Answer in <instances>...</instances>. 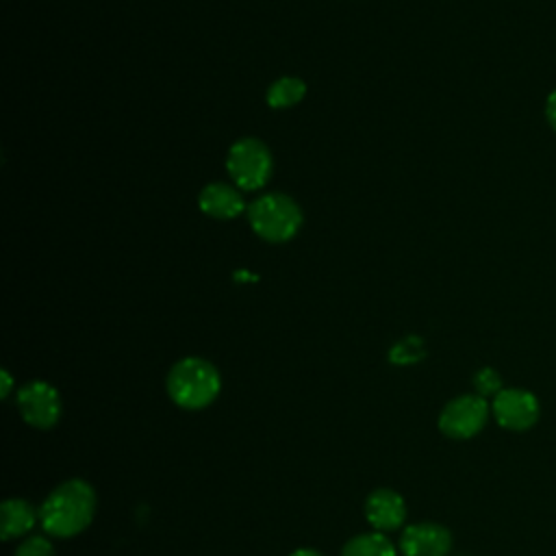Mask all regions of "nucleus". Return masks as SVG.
<instances>
[{
	"instance_id": "nucleus-1",
	"label": "nucleus",
	"mask_w": 556,
	"mask_h": 556,
	"mask_svg": "<svg viewBox=\"0 0 556 556\" xmlns=\"http://www.w3.org/2000/svg\"><path fill=\"white\" fill-rule=\"evenodd\" d=\"M96 508L93 486L83 478H70L46 495L39 506V523L52 539H74L91 526Z\"/></svg>"
},
{
	"instance_id": "nucleus-2",
	"label": "nucleus",
	"mask_w": 556,
	"mask_h": 556,
	"mask_svg": "<svg viewBox=\"0 0 556 556\" xmlns=\"http://www.w3.org/2000/svg\"><path fill=\"white\" fill-rule=\"evenodd\" d=\"M165 389L178 408L202 410L217 400L222 376L211 361L202 356H185L167 371Z\"/></svg>"
},
{
	"instance_id": "nucleus-3",
	"label": "nucleus",
	"mask_w": 556,
	"mask_h": 556,
	"mask_svg": "<svg viewBox=\"0 0 556 556\" xmlns=\"http://www.w3.org/2000/svg\"><path fill=\"white\" fill-rule=\"evenodd\" d=\"M250 228L269 243L293 239L302 226L300 206L285 193H263L245 208Z\"/></svg>"
},
{
	"instance_id": "nucleus-4",
	"label": "nucleus",
	"mask_w": 556,
	"mask_h": 556,
	"mask_svg": "<svg viewBox=\"0 0 556 556\" xmlns=\"http://www.w3.org/2000/svg\"><path fill=\"white\" fill-rule=\"evenodd\" d=\"M226 172L235 187L243 191L261 189L274 172L271 152L261 139L243 137L230 146L226 154Z\"/></svg>"
},
{
	"instance_id": "nucleus-5",
	"label": "nucleus",
	"mask_w": 556,
	"mask_h": 556,
	"mask_svg": "<svg viewBox=\"0 0 556 556\" xmlns=\"http://www.w3.org/2000/svg\"><path fill=\"white\" fill-rule=\"evenodd\" d=\"M491 419V400L478 393H463L452 397L439 413L437 426L441 434L454 441L478 437Z\"/></svg>"
},
{
	"instance_id": "nucleus-6",
	"label": "nucleus",
	"mask_w": 556,
	"mask_h": 556,
	"mask_svg": "<svg viewBox=\"0 0 556 556\" xmlns=\"http://www.w3.org/2000/svg\"><path fill=\"white\" fill-rule=\"evenodd\" d=\"M22 419L35 430H50L63 415V402L56 387L46 380H28L15 393Z\"/></svg>"
},
{
	"instance_id": "nucleus-7",
	"label": "nucleus",
	"mask_w": 556,
	"mask_h": 556,
	"mask_svg": "<svg viewBox=\"0 0 556 556\" xmlns=\"http://www.w3.org/2000/svg\"><path fill=\"white\" fill-rule=\"evenodd\" d=\"M491 417L508 432H526L536 426L541 417V402L528 389L504 387L491 400Z\"/></svg>"
},
{
	"instance_id": "nucleus-8",
	"label": "nucleus",
	"mask_w": 556,
	"mask_h": 556,
	"mask_svg": "<svg viewBox=\"0 0 556 556\" xmlns=\"http://www.w3.org/2000/svg\"><path fill=\"white\" fill-rule=\"evenodd\" d=\"M402 556H450L452 532L439 521H417L402 528L400 534Z\"/></svg>"
},
{
	"instance_id": "nucleus-9",
	"label": "nucleus",
	"mask_w": 556,
	"mask_h": 556,
	"mask_svg": "<svg viewBox=\"0 0 556 556\" xmlns=\"http://www.w3.org/2000/svg\"><path fill=\"white\" fill-rule=\"evenodd\" d=\"M365 519L371 530L393 532L406 523V500L391 486H378L365 497Z\"/></svg>"
},
{
	"instance_id": "nucleus-10",
	"label": "nucleus",
	"mask_w": 556,
	"mask_h": 556,
	"mask_svg": "<svg viewBox=\"0 0 556 556\" xmlns=\"http://www.w3.org/2000/svg\"><path fill=\"white\" fill-rule=\"evenodd\" d=\"M198 206L204 215L213 219H235L248 206L243 204V195L239 187L228 182H211L198 195Z\"/></svg>"
},
{
	"instance_id": "nucleus-11",
	"label": "nucleus",
	"mask_w": 556,
	"mask_h": 556,
	"mask_svg": "<svg viewBox=\"0 0 556 556\" xmlns=\"http://www.w3.org/2000/svg\"><path fill=\"white\" fill-rule=\"evenodd\" d=\"M37 521H39V508H35L24 497H9L0 506V536H2V541L30 536Z\"/></svg>"
},
{
	"instance_id": "nucleus-12",
	"label": "nucleus",
	"mask_w": 556,
	"mask_h": 556,
	"mask_svg": "<svg viewBox=\"0 0 556 556\" xmlns=\"http://www.w3.org/2000/svg\"><path fill=\"white\" fill-rule=\"evenodd\" d=\"M397 552L400 547L378 530L354 534L341 547V556H397Z\"/></svg>"
},
{
	"instance_id": "nucleus-13",
	"label": "nucleus",
	"mask_w": 556,
	"mask_h": 556,
	"mask_svg": "<svg viewBox=\"0 0 556 556\" xmlns=\"http://www.w3.org/2000/svg\"><path fill=\"white\" fill-rule=\"evenodd\" d=\"M306 96V85L298 76H282L274 80L265 93V100L271 109H289Z\"/></svg>"
},
{
	"instance_id": "nucleus-14",
	"label": "nucleus",
	"mask_w": 556,
	"mask_h": 556,
	"mask_svg": "<svg viewBox=\"0 0 556 556\" xmlns=\"http://www.w3.org/2000/svg\"><path fill=\"white\" fill-rule=\"evenodd\" d=\"M424 356H426V343H424L421 337H415V334L402 337L389 350V361L393 365H400V367L415 365V363L424 361Z\"/></svg>"
},
{
	"instance_id": "nucleus-15",
	"label": "nucleus",
	"mask_w": 556,
	"mask_h": 556,
	"mask_svg": "<svg viewBox=\"0 0 556 556\" xmlns=\"http://www.w3.org/2000/svg\"><path fill=\"white\" fill-rule=\"evenodd\" d=\"M473 389H476L478 395H482L486 400H493L504 389L500 371L493 369V367H480L473 374Z\"/></svg>"
},
{
	"instance_id": "nucleus-16",
	"label": "nucleus",
	"mask_w": 556,
	"mask_h": 556,
	"mask_svg": "<svg viewBox=\"0 0 556 556\" xmlns=\"http://www.w3.org/2000/svg\"><path fill=\"white\" fill-rule=\"evenodd\" d=\"M13 556H56V552L48 536L30 534L17 543Z\"/></svg>"
},
{
	"instance_id": "nucleus-17",
	"label": "nucleus",
	"mask_w": 556,
	"mask_h": 556,
	"mask_svg": "<svg viewBox=\"0 0 556 556\" xmlns=\"http://www.w3.org/2000/svg\"><path fill=\"white\" fill-rule=\"evenodd\" d=\"M545 119H547L549 128H552L554 135H556V89H552L549 96H547V100H545Z\"/></svg>"
},
{
	"instance_id": "nucleus-18",
	"label": "nucleus",
	"mask_w": 556,
	"mask_h": 556,
	"mask_svg": "<svg viewBox=\"0 0 556 556\" xmlns=\"http://www.w3.org/2000/svg\"><path fill=\"white\" fill-rule=\"evenodd\" d=\"M11 391H13V378L7 369H2L0 371V395L7 400L11 395Z\"/></svg>"
},
{
	"instance_id": "nucleus-19",
	"label": "nucleus",
	"mask_w": 556,
	"mask_h": 556,
	"mask_svg": "<svg viewBox=\"0 0 556 556\" xmlns=\"http://www.w3.org/2000/svg\"><path fill=\"white\" fill-rule=\"evenodd\" d=\"M289 556H324V554L319 549H313V547H298Z\"/></svg>"
}]
</instances>
